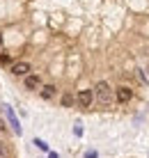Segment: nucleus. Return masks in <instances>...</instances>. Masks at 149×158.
I'll list each match as a JSON object with an SVG mask.
<instances>
[{
    "label": "nucleus",
    "instance_id": "7ed1b4c3",
    "mask_svg": "<svg viewBox=\"0 0 149 158\" xmlns=\"http://www.w3.org/2000/svg\"><path fill=\"white\" fill-rule=\"evenodd\" d=\"M92 99H94V92H90V89H83V92H78V96H76V101H78L80 108H90Z\"/></svg>",
    "mask_w": 149,
    "mask_h": 158
},
{
    "label": "nucleus",
    "instance_id": "6e6552de",
    "mask_svg": "<svg viewBox=\"0 0 149 158\" xmlns=\"http://www.w3.org/2000/svg\"><path fill=\"white\" fill-rule=\"evenodd\" d=\"M7 156H9V147L5 142H0V158H7Z\"/></svg>",
    "mask_w": 149,
    "mask_h": 158
},
{
    "label": "nucleus",
    "instance_id": "f03ea898",
    "mask_svg": "<svg viewBox=\"0 0 149 158\" xmlns=\"http://www.w3.org/2000/svg\"><path fill=\"white\" fill-rule=\"evenodd\" d=\"M2 110H5V117H7V122H9V126H12V131H14L16 135H21V124H19V119H16V115H14L12 106H2Z\"/></svg>",
    "mask_w": 149,
    "mask_h": 158
},
{
    "label": "nucleus",
    "instance_id": "4468645a",
    "mask_svg": "<svg viewBox=\"0 0 149 158\" xmlns=\"http://www.w3.org/2000/svg\"><path fill=\"white\" fill-rule=\"evenodd\" d=\"M48 158H57V154H55V151H51V154H48Z\"/></svg>",
    "mask_w": 149,
    "mask_h": 158
},
{
    "label": "nucleus",
    "instance_id": "9d476101",
    "mask_svg": "<svg viewBox=\"0 0 149 158\" xmlns=\"http://www.w3.org/2000/svg\"><path fill=\"white\" fill-rule=\"evenodd\" d=\"M35 144H37V147H39V149H41V151H48V144H46V142H44V140H39V138H37V140H35Z\"/></svg>",
    "mask_w": 149,
    "mask_h": 158
},
{
    "label": "nucleus",
    "instance_id": "20e7f679",
    "mask_svg": "<svg viewBox=\"0 0 149 158\" xmlns=\"http://www.w3.org/2000/svg\"><path fill=\"white\" fill-rule=\"evenodd\" d=\"M28 71H30V64H28V62H16V64H12V73L14 76H28Z\"/></svg>",
    "mask_w": 149,
    "mask_h": 158
},
{
    "label": "nucleus",
    "instance_id": "ddd939ff",
    "mask_svg": "<svg viewBox=\"0 0 149 158\" xmlns=\"http://www.w3.org/2000/svg\"><path fill=\"white\" fill-rule=\"evenodd\" d=\"M9 62V55H0V64H7Z\"/></svg>",
    "mask_w": 149,
    "mask_h": 158
},
{
    "label": "nucleus",
    "instance_id": "0eeeda50",
    "mask_svg": "<svg viewBox=\"0 0 149 158\" xmlns=\"http://www.w3.org/2000/svg\"><path fill=\"white\" fill-rule=\"evenodd\" d=\"M41 96H44V99H53V96H55V87L53 85H46L41 89Z\"/></svg>",
    "mask_w": 149,
    "mask_h": 158
},
{
    "label": "nucleus",
    "instance_id": "39448f33",
    "mask_svg": "<svg viewBox=\"0 0 149 158\" xmlns=\"http://www.w3.org/2000/svg\"><path fill=\"white\" fill-rule=\"evenodd\" d=\"M115 96H117V101L119 103H126V101H131V89L129 87H117V92H115Z\"/></svg>",
    "mask_w": 149,
    "mask_h": 158
},
{
    "label": "nucleus",
    "instance_id": "1a4fd4ad",
    "mask_svg": "<svg viewBox=\"0 0 149 158\" xmlns=\"http://www.w3.org/2000/svg\"><path fill=\"white\" fill-rule=\"evenodd\" d=\"M71 103H74V96H69V94H64V96H62V106H64V108H69V106H71Z\"/></svg>",
    "mask_w": 149,
    "mask_h": 158
},
{
    "label": "nucleus",
    "instance_id": "f8f14e48",
    "mask_svg": "<svg viewBox=\"0 0 149 158\" xmlns=\"http://www.w3.org/2000/svg\"><path fill=\"white\" fill-rule=\"evenodd\" d=\"M85 158H96V151H94V149H90V151L85 154Z\"/></svg>",
    "mask_w": 149,
    "mask_h": 158
},
{
    "label": "nucleus",
    "instance_id": "f257e3e1",
    "mask_svg": "<svg viewBox=\"0 0 149 158\" xmlns=\"http://www.w3.org/2000/svg\"><path fill=\"white\" fill-rule=\"evenodd\" d=\"M94 99L101 103L103 108H110V106H113L115 94H113V89H110L108 83H96V87H94Z\"/></svg>",
    "mask_w": 149,
    "mask_h": 158
},
{
    "label": "nucleus",
    "instance_id": "9b49d317",
    "mask_svg": "<svg viewBox=\"0 0 149 158\" xmlns=\"http://www.w3.org/2000/svg\"><path fill=\"white\" fill-rule=\"evenodd\" d=\"M74 133L76 135H83V126H80V124H76V126H74Z\"/></svg>",
    "mask_w": 149,
    "mask_h": 158
},
{
    "label": "nucleus",
    "instance_id": "423d86ee",
    "mask_svg": "<svg viewBox=\"0 0 149 158\" xmlns=\"http://www.w3.org/2000/svg\"><path fill=\"white\" fill-rule=\"evenodd\" d=\"M39 85H41V83H39V78H37V76H25V87H28V89H37Z\"/></svg>",
    "mask_w": 149,
    "mask_h": 158
}]
</instances>
